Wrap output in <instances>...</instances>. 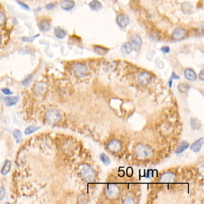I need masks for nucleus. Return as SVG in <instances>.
I'll return each instance as SVG.
<instances>
[{
    "instance_id": "f257e3e1",
    "label": "nucleus",
    "mask_w": 204,
    "mask_h": 204,
    "mask_svg": "<svg viewBox=\"0 0 204 204\" xmlns=\"http://www.w3.org/2000/svg\"><path fill=\"white\" fill-rule=\"evenodd\" d=\"M134 153L138 158L146 159L152 155L151 148L143 144H138L134 147Z\"/></svg>"
},
{
    "instance_id": "f03ea898",
    "label": "nucleus",
    "mask_w": 204,
    "mask_h": 204,
    "mask_svg": "<svg viewBox=\"0 0 204 204\" xmlns=\"http://www.w3.org/2000/svg\"><path fill=\"white\" fill-rule=\"evenodd\" d=\"M80 175L84 180L87 182L94 181L96 177L95 170L88 165H83L80 168Z\"/></svg>"
},
{
    "instance_id": "7ed1b4c3",
    "label": "nucleus",
    "mask_w": 204,
    "mask_h": 204,
    "mask_svg": "<svg viewBox=\"0 0 204 204\" xmlns=\"http://www.w3.org/2000/svg\"><path fill=\"white\" fill-rule=\"evenodd\" d=\"M45 117L47 123L52 125L59 123L62 119L59 112L53 109L49 110L45 113Z\"/></svg>"
},
{
    "instance_id": "20e7f679",
    "label": "nucleus",
    "mask_w": 204,
    "mask_h": 204,
    "mask_svg": "<svg viewBox=\"0 0 204 204\" xmlns=\"http://www.w3.org/2000/svg\"><path fill=\"white\" fill-rule=\"evenodd\" d=\"M105 194L108 199L114 200L117 199L121 194L119 187L114 184H108L105 189Z\"/></svg>"
},
{
    "instance_id": "39448f33",
    "label": "nucleus",
    "mask_w": 204,
    "mask_h": 204,
    "mask_svg": "<svg viewBox=\"0 0 204 204\" xmlns=\"http://www.w3.org/2000/svg\"><path fill=\"white\" fill-rule=\"evenodd\" d=\"M74 74L79 78H82L88 74V68L82 63H77L73 67Z\"/></svg>"
},
{
    "instance_id": "423d86ee",
    "label": "nucleus",
    "mask_w": 204,
    "mask_h": 204,
    "mask_svg": "<svg viewBox=\"0 0 204 204\" xmlns=\"http://www.w3.org/2000/svg\"><path fill=\"white\" fill-rule=\"evenodd\" d=\"M47 86L46 83L44 82H37L34 85L33 87V92L34 93L37 97H42L43 96L47 91Z\"/></svg>"
},
{
    "instance_id": "0eeeda50",
    "label": "nucleus",
    "mask_w": 204,
    "mask_h": 204,
    "mask_svg": "<svg viewBox=\"0 0 204 204\" xmlns=\"http://www.w3.org/2000/svg\"><path fill=\"white\" fill-rule=\"evenodd\" d=\"M107 149L111 153L116 154L121 151L122 144L119 140H113L107 144Z\"/></svg>"
},
{
    "instance_id": "6e6552de",
    "label": "nucleus",
    "mask_w": 204,
    "mask_h": 204,
    "mask_svg": "<svg viewBox=\"0 0 204 204\" xmlns=\"http://www.w3.org/2000/svg\"><path fill=\"white\" fill-rule=\"evenodd\" d=\"M152 76L148 72L141 73L138 76V81L139 83L143 86L148 85L151 82Z\"/></svg>"
},
{
    "instance_id": "1a4fd4ad",
    "label": "nucleus",
    "mask_w": 204,
    "mask_h": 204,
    "mask_svg": "<svg viewBox=\"0 0 204 204\" xmlns=\"http://www.w3.org/2000/svg\"><path fill=\"white\" fill-rule=\"evenodd\" d=\"M176 176L173 173L167 172L162 174L159 178V182L163 183H173L175 181Z\"/></svg>"
},
{
    "instance_id": "9d476101",
    "label": "nucleus",
    "mask_w": 204,
    "mask_h": 204,
    "mask_svg": "<svg viewBox=\"0 0 204 204\" xmlns=\"http://www.w3.org/2000/svg\"><path fill=\"white\" fill-rule=\"evenodd\" d=\"M187 32L183 28H177L174 31L172 34V38L174 40H180L185 38Z\"/></svg>"
},
{
    "instance_id": "9b49d317",
    "label": "nucleus",
    "mask_w": 204,
    "mask_h": 204,
    "mask_svg": "<svg viewBox=\"0 0 204 204\" xmlns=\"http://www.w3.org/2000/svg\"><path fill=\"white\" fill-rule=\"evenodd\" d=\"M130 44L132 47V49L137 51L140 49L142 45V40L138 35H135L131 39Z\"/></svg>"
},
{
    "instance_id": "f8f14e48",
    "label": "nucleus",
    "mask_w": 204,
    "mask_h": 204,
    "mask_svg": "<svg viewBox=\"0 0 204 204\" xmlns=\"http://www.w3.org/2000/svg\"><path fill=\"white\" fill-rule=\"evenodd\" d=\"M130 22L129 17L125 15H120L117 17V23L121 28L126 27Z\"/></svg>"
},
{
    "instance_id": "ddd939ff",
    "label": "nucleus",
    "mask_w": 204,
    "mask_h": 204,
    "mask_svg": "<svg viewBox=\"0 0 204 204\" xmlns=\"http://www.w3.org/2000/svg\"><path fill=\"white\" fill-rule=\"evenodd\" d=\"M75 6V2L73 0H63L61 2V7L63 10L69 11Z\"/></svg>"
},
{
    "instance_id": "4468645a",
    "label": "nucleus",
    "mask_w": 204,
    "mask_h": 204,
    "mask_svg": "<svg viewBox=\"0 0 204 204\" xmlns=\"http://www.w3.org/2000/svg\"><path fill=\"white\" fill-rule=\"evenodd\" d=\"M184 76L189 81H195L197 80V75L195 71L192 68H187L184 71Z\"/></svg>"
},
{
    "instance_id": "2eb2a0df",
    "label": "nucleus",
    "mask_w": 204,
    "mask_h": 204,
    "mask_svg": "<svg viewBox=\"0 0 204 204\" xmlns=\"http://www.w3.org/2000/svg\"><path fill=\"white\" fill-rule=\"evenodd\" d=\"M203 143H204V138L202 137L192 144L190 147V149L195 153H197L200 151Z\"/></svg>"
},
{
    "instance_id": "dca6fc26",
    "label": "nucleus",
    "mask_w": 204,
    "mask_h": 204,
    "mask_svg": "<svg viewBox=\"0 0 204 204\" xmlns=\"http://www.w3.org/2000/svg\"><path fill=\"white\" fill-rule=\"evenodd\" d=\"M4 101L6 103V105L8 107H11L15 105L19 101L18 97H6L4 98Z\"/></svg>"
},
{
    "instance_id": "f3484780",
    "label": "nucleus",
    "mask_w": 204,
    "mask_h": 204,
    "mask_svg": "<svg viewBox=\"0 0 204 204\" xmlns=\"http://www.w3.org/2000/svg\"><path fill=\"white\" fill-rule=\"evenodd\" d=\"M11 167H12V162L10 160H6L5 161V163L4 164V165L2 166V168L1 169V173L3 175H6L7 174L9 173V172L10 171L11 169Z\"/></svg>"
},
{
    "instance_id": "a211bd4d",
    "label": "nucleus",
    "mask_w": 204,
    "mask_h": 204,
    "mask_svg": "<svg viewBox=\"0 0 204 204\" xmlns=\"http://www.w3.org/2000/svg\"><path fill=\"white\" fill-rule=\"evenodd\" d=\"M54 34L57 38L62 39L66 36L67 32L64 30L63 29H62L60 27L56 26L54 29Z\"/></svg>"
},
{
    "instance_id": "6ab92c4d",
    "label": "nucleus",
    "mask_w": 204,
    "mask_h": 204,
    "mask_svg": "<svg viewBox=\"0 0 204 204\" xmlns=\"http://www.w3.org/2000/svg\"><path fill=\"white\" fill-rule=\"evenodd\" d=\"M39 28L42 32H47L50 30L51 25L48 21L43 20L40 23Z\"/></svg>"
},
{
    "instance_id": "aec40b11",
    "label": "nucleus",
    "mask_w": 204,
    "mask_h": 204,
    "mask_svg": "<svg viewBox=\"0 0 204 204\" xmlns=\"http://www.w3.org/2000/svg\"><path fill=\"white\" fill-rule=\"evenodd\" d=\"M89 6L91 8V10H92L93 11H98V10H100L102 7V4L98 0L92 1L91 2L89 3Z\"/></svg>"
},
{
    "instance_id": "412c9836",
    "label": "nucleus",
    "mask_w": 204,
    "mask_h": 204,
    "mask_svg": "<svg viewBox=\"0 0 204 204\" xmlns=\"http://www.w3.org/2000/svg\"><path fill=\"white\" fill-rule=\"evenodd\" d=\"M13 135L15 138L16 141L17 143H21L23 141L22 134L21 130L18 129H15L13 132Z\"/></svg>"
},
{
    "instance_id": "4be33fe9",
    "label": "nucleus",
    "mask_w": 204,
    "mask_h": 204,
    "mask_svg": "<svg viewBox=\"0 0 204 204\" xmlns=\"http://www.w3.org/2000/svg\"><path fill=\"white\" fill-rule=\"evenodd\" d=\"M132 50V47L130 43H126L121 47V52L125 55H129Z\"/></svg>"
},
{
    "instance_id": "5701e85b",
    "label": "nucleus",
    "mask_w": 204,
    "mask_h": 204,
    "mask_svg": "<svg viewBox=\"0 0 204 204\" xmlns=\"http://www.w3.org/2000/svg\"><path fill=\"white\" fill-rule=\"evenodd\" d=\"M189 144L187 142H186V141H182L175 152L177 154L181 153L183 151H184L185 150H186L189 147Z\"/></svg>"
},
{
    "instance_id": "b1692460",
    "label": "nucleus",
    "mask_w": 204,
    "mask_h": 204,
    "mask_svg": "<svg viewBox=\"0 0 204 204\" xmlns=\"http://www.w3.org/2000/svg\"><path fill=\"white\" fill-rule=\"evenodd\" d=\"M94 52L100 55H104L108 52V49L98 45H95L94 47Z\"/></svg>"
},
{
    "instance_id": "393cba45",
    "label": "nucleus",
    "mask_w": 204,
    "mask_h": 204,
    "mask_svg": "<svg viewBox=\"0 0 204 204\" xmlns=\"http://www.w3.org/2000/svg\"><path fill=\"white\" fill-rule=\"evenodd\" d=\"M40 129V127H39V126L31 125V126L27 127L25 129V134L26 135H30L31 134L36 132L37 130H38Z\"/></svg>"
},
{
    "instance_id": "a878e982",
    "label": "nucleus",
    "mask_w": 204,
    "mask_h": 204,
    "mask_svg": "<svg viewBox=\"0 0 204 204\" xmlns=\"http://www.w3.org/2000/svg\"><path fill=\"white\" fill-rule=\"evenodd\" d=\"M190 125L192 127L195 129H199L201 128V123L200 121L197 118H192L190 120Z\"/></svg>"
},
{
    "instance_id": "bb28decb",
    "label": "nucleus",
    "mask_w": 204,
    "mask_h": 204,
    "mask_svg": "<svg viewBox=\"0 0 204 204\" xmlns=\"http://www.w3.org/2000/svg\"><path fill=\"white\" fill-rule=\"evenodd\" d=\"M99 159L105 165H108L111 164V160L105 153H101L99 156Z\"/></svg>"
},
{
    "instance_id": "cd10ccee",
    "label": "nucleus",
    "mask_w": 204,
    "mask_h": 204,
    "mask_svg": "<svg viewBox=\"0 0 204 204\" xmlns=\"http://www.w3.org/2000/svg\"><path fill=\"white\" fill-rule=\"evenodd\" d=\"M177 88H178V89L179 92L182 93H184L187 92L190 89L189 85L187 84H185V83H180L178 85Z\"/></svg>"
},
{
    "instance_id": "c85d7f7f",
    "label": "nucleus",
    "mask_w": 204,
    "mask_h": 204,
    "mask_svg": "<svg viewBox=\"0 0 204 204\" xmlns=\"http://www.w3.org/2000/svg\"><path fill=\"white\" fill-rule=\"evenodd\" d=\"M33 79V76H30L26 77L25 79H24L22 81V84L24 86H28L30 84Z\"/></svg>"
},
{
    "instance_id": "c756f323",
    "label": "nucleus",
    "mask_w": 204,
    "mask_h": 204,
    "mask_svg": "<svg viewBox=\"0 0 204 204\" xmlns=\"http://www.w3.org/2000/svg\"><path fill=\"white\" fill-rule=\"evenodd\" d=\"M123 204H135V201L134 199L131 197H127L124 199V201L122 202Z\"/></svg>"
},
{
    "instance_id": "7c9ffc66",
    "label": "nucleus",
    "mask_w": 204,
    "mask_h": 204,
    "mask_svg": "<svg viewBox=\"0 0 204 204\" xmlns=\"http://www.w3.org/2000/svg\"><path fill=\"white\" fill-rule=\"evenodd\" d=\"M180 78V77L178 76H177L174 72H173L172 73V75H171V77L170 78V80H169V87L171 88L172 86V81H173V79H179Z\"/></svg>"
},
{
    "instance_id": "2f4dec72",
    "label": "nucleus",
    "mask_w": 204,
    "mask_h": 204,
    "mask_svg": "<svg viewBox=\"0 0 204 204\" xmlns=\"http://www.w3.org/2000/svg\"><path fill=\"white\" fill-rule=\"evenodd\" d=\"M6 21V17L5 15L1 12H0V26L3 25Z\"/></svg>"
},
{
    "instance_id": "473e14b6",
    "label": "nucleus",
    "mask_w": 204,
    "mask_h": 204,
    "mask_svg": "<svg viewBox=\"0 0 204 204\" xmlns=\"http://www.w3.org/2000/svg\"><path fill=\"white\" fill-rule=\"evenodd\" d=\"M6 195V190L2 187H0V201H2Z\"/></svg>"
},
{
    "instance_id": "72a5a7b5",
    "label": "nucleus",
    "mask_w": 204,
    "mask_h": 204,
    "mask_svg": "<svg viewBox=\"0 0 204 204\" xmlns=\"http://www.w3.org/2000/svg\"><path fill=\"white\" fill-rule=\"evenodd\" d=\"M184 6H184V8H183V10H185L186 13H187V12H190L192 10V6L190 4L188 3V5H187V2H186V3H184Z\"/></svg>"
},
{
    "instance_id": "f704fd0d",
    "label": "nucleus",
    "mask_w": 204,
    "mask_h": 204,
    "mask_svg": "<svg viewBox=\"0 0 204 204\" xmlns=\"http://www.w3.org/2000/svg\"><path fill=\"white\" fill-rule=\"evenodd\" d=\"M17 2L18 3V4L21 7L25 9V10H30V7L25 3H23V2H21V1H17Z\"/></svg>"
},
{
    "instance_id": "c9c22d12",
    "label": "nucleus",
    "mask_w": 204,
    "mask_h": 204,
    "mask_svg": "<svg viewBox=\"0 0 204 204\" xmlns=\"http://www.w3.org/2000/svg\"><path fill=\"white\" fill-rule=\"evenodd\" d=\"M1 91L4 95H11L13 94V92L8 88H3L1 89Z\"/></svg>"
},
{
    "instance_id": "e433bc0d",
    "label": "nucleus",
    "mask_w": 204,
    "mask_h": 204,
    "mask_svg": "<svg viewBox=\"0 0 204 204\" xmlns=\"http://www.w3.org/2000/svg\"><path fill=\"white\" fill-rule=\"evenodd\" d=\"M160 50L164 53H168L170 52V49L169 47L168 46H165V47H162L160 49Z\"/></svg>"
},
{
    "instance_id": "4c0bfd02",
    "label": "nucleus",
    "mask_w": 204,
    "mask_h": 204,
    "mask_svg": "<svg viewBox=\"0 0 204 204\" xmlns=\"http://www.w3.org/2000/svg\"><path fill=\"white\" fill-rule=\"evenodd\" d=\"M153 171H152V170H149L147 172L146 178H151V177H153Z\"/></svg>"
},
{
    "instance_id": "58836bf2",
    "label": "nucleus",
    "mask_w": 204,
    "mask_h": 204,
    "mask_svg": "<svg viewBox=\"0 0 204 204\" xmlns=\"http://www.w3.org/2000/svg\"><path fill=\"white\" fill-rule=\"evenodd\" d=\"M55 4H53V3H50V4H47L46 6H45V8L47 10H52L53 9V8H55Z\"/></svg>"
},
{
    "instance_id": "ea45409f",
    "label": "nucleus",
    "mask_w": 204,
    "mask_h": 204,
    "mask_svg": "<svg viewBox=\"0 0 204 204\" xmlns=\"http://www.w3.org/2000/svg\"><path fill=\"white\" fill-rule=\"evenodd\" d=\"M199 78L202 80L204 81V70H201V71L199 73Z\"/></svg>"
},
{
    "instance_id": "a19ab883",
    "label": "nucleus",
    "mask_w": 204,
    "mask_h": 204,
    "mask_svg": "<svg viewBox=\"0 0 204 204\" xmlns=\"http://www.w3.org/2000/svg\"><path fill=\"white\" fill-rule=\"evenodd\" d=\"M1 37L0 36V44H1Z\"/></svg>"
}]
</instances>
